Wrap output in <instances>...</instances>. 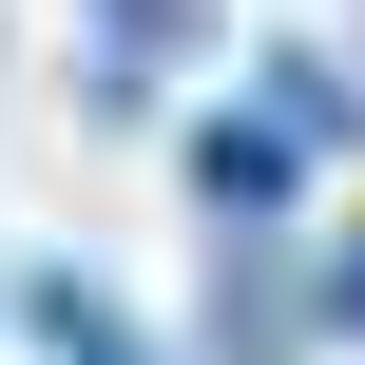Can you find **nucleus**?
<instances>
[{
  "label": "nucleus",
  "instance_id": "7ed1b4c3",
  "mask_svg": "<svg viewBox=\"0 0 365 365\" xmlns=\"http://www.w3.org/2000/svg\"><path fill=\"white\" fill-rule=\"evenodd\" d=\"M192 38H212V0H96V96L135 115V96H154V58H192Z\"/></svg>",
  "mask_w": 365,
  "mask_h": 365
},
{
  "label": "nucleus",
  "instance_id": "20e7f679",
  "mask_svg": "<svg viewBox=\"0 0 365 365\" xmlns=\"http://www.w3.org/2000/svg\"><path fill=\"white\" fill-rule=\"evenodd\" d=\"M308 327H346V346H365V231L327 250V289H308Z\"/></svg>",
  "mask_w": 365,
  "mask_h": 365
},
{
  "label": "nucleus",
  "instance_id": "f03ea898",
  "mask_svg": "<svg viewBox=\"0 0 365 365\" xmlns=\"http://www.w3.org/2000/svg\"><path fill=\"white\" fill-rule=\"evenodd\" d=\"M19 327H38V365H154V346H135V308H115L96 269H19Z\"/></svg>",
  "mask_w": 365,
  "mask_h": 365
},
{
  "label": "nucleus",
  "instance_id": "f257e3e1",
  "mask_svg": "<svg viewBox=\"0 0 365 365\" xmlns=\"http://www.w3.org/2000/svg\"><path fill=\"white\" fill-rule=\"evenodd\" d=\"M289 192H308V154H289L269 115H192V212H212V231H269Z\"/></svg>",
  "mask_w": 365,
  "mask_h": 365
}]
</instances>
